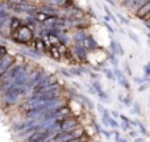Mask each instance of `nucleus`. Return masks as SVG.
I'll use <instances>...</instances> for the list:
<instances>
[]
</instances>
